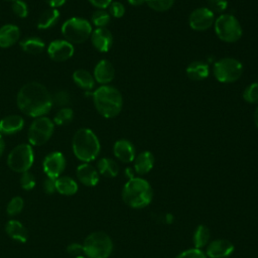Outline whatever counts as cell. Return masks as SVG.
Wrapping results in <instances>:
<instances>
[{"instance_id": "6da1fadb", "label": "cell", "mask_w": 258, "mask_h": 258, "mask_svg": "<svg viewBox=\"0 0 258 258\" xmlns=\"http://www.w3.org/2000/svg\"><path fill=\"white\" fill-rule=\"evenodd\" d=\"M16 103L24 115L33 118L45 116L53 106L51 94L38 82L23 85L17 93Z\"/></svg>"}, {"instance_id": "7a4b0ae2", "label": "cell", "mask_w": 258, "mask_h": 258, "mask_svg": "<svg viewBox=\"0 0 258 258\" xmlns=\"http://www.w3.org/2000/svg\"><path fill=\"white\" fill-rule=\"evenodd\" d=\"M93 102L98 113L104 118H114L122 110L123 98L118 89L109 85H102L93 94Z\"/></svg>"}, {"instance_id": "3957f363", "label": "cell", "mask_w": 258, "mask_h": 258, "mask_svg": "<svg viewBox=\"0 0 258 258\" xmlns=\"http://www.w3.org/2000/svg\"><path fill=\"white\" fill-rule=\"evenodd\" d=\"M153 197L150 183L142 177H132L127 180L122 188L123 202L133 209L147 207Z\"/></svg>"}, {"instance_id": "277c9868", "label": "cell", "mask_w": 258, "mask_h": 258, "mask_svg": "<svg viewBox=\"0 0 258 258\" xmlns=\"http://www.w3.org/2000/svg\"><path fill=\"white\" fill-rule=\"evenodd\" d=\"M72 147L75 156L87 163L96 159L101 150L99 138L89 128H81L76 131L73 136Z\"/></svg>"}, {"instance_id": "5b68a950", "label": "cell", "mask_w": 258, "mask_h": 258, "mask_svg": "<svg viewBox=\"0 0 258 258\" xmlns=\"http://www.w3.org/2000/svg\"><path fill=\"white\" fill-rule=\"evenodd\" d=\"M88 258H108L113 251L112 239L104 232L91 233L83 243Z\"/></svg>"}, {"instance_id": "8992f818", "label": "cell", "mask_w": 258, "mask_h": 258, "mask_svg": "<svg viewBox=\"0 0 258 258\" xmlns=\"http://www.w3.org/2000/svg\"><path fill=\"white\" fill-rule=\"evenodd\" d=\"M60 31L69 42L83 43L91 36L93 28L91 22L86 18L71 17L62 23Z\"/></svg>"}, {"instance_id": "52a82bcc", "label": "cell", "mask_w": 258, "mask_h": 258, "mask_svg": "<svg viewBox=\"0 0 258 258\" xmlns=\"http://www.w3.org/2000/svg\"><path fill=\"white\" fill-rule=\"evenodd\" d=\"M215 32L219 39L224 42L233 43L238 41L243 34L239 20L232 14H221L214 22Z\"/></svg>"}, {"instance_id": "ba28073f", "label": "cell", "mask_w": 258, "mask_h": 258, "mask_svg": "<svg viewBox=\"0 0 258 258\" xmlns=\"http://www.w3.org/2000/svg\"><path fill=\"white\" fill-rule=\"evenodd\" d=\"M213 73L216 80L223 84L238 81L243 74V64L234 57H223L214 63Z\"/></svg>"}, {"instance_id": "9c48e42d", "label": "cell", "mask_w": 258, "mask_h": 258, "mask_svg": "<svg viewBox=\"0 0 258 258\" xmlns=\"http://www.w3.org/2000/svg\"><path fill=\"white\" fill-rule=\"evenodd\" d=\"M54 126L53 121L48 117L41 116L34 118L27 131V139L29 144L34 146L45 144L52 136Z\"/></svg>"}, {"instance_id": "30bf717a", "label": "cell", "mask_w": 258, "mask_h": 258, "mask_svg": "<svg viewBox=\"0 0 258 258\" xmlns=\"http://www.w3.org/2000/svg\"><path fill=\"white\" fill-rule=\"evenodd\" d=\"M34 161V153L30 144L22 143L15 146L8 154L7 164L15 172L28 171Z\"/></svg>"}, {"instance_id": "8fae6325", "label": "cell", "mask_w": 258, "mask_h": 258, "mask_svg": "<svg viewBox=\"0 0 258 258\" xmlns=\"http://www.w3.org/2000/svg\"><path fill=\"white\" fill-rule=\"evenodd\" d=\"M215 22V13L208 7H199L195 9L189 17L188 24L196 31H204L209 29Z\"/></svg>"}, {"instance_id": "7c38bea8", "label": "cell", "mask_w": 258, "mask_h": 258, "mask_svg": "<svg viewBox=\"0 0 258 258\" xmlns=\"http://www.w3.org/2000/svg\"><path fill=\"white\" fill-rule=\"evenodd\" d=\"M46 51L52 60L61 62L70 59L74 55L75 47L73 43L66 39H55L48 44Z\"/></svg>"}, {"instance_id": "4fadbf2b", "label": "cell", "mask_w": 258, "mask_h": 258, "mask_svg": "<svg viewBox=\"0 0 258 258\" xmlns=\"http://www.w3.org/2000/svg\"><path fill=\"white\" fill-rule=\"evenodd\" d=\"M42 168L48 177L57 178L66 168V158L59 151L48 153L42 162Z\"/></svg>"}, {"instance_id": "5bb4252c", "label": "cell", "mask_w": 258, "mask_h": 258, "mask_svg": "<svg viewBox=\"0 0 258 258\" xmlns=\"http://www.w3.org/2000/svg\"><path fill=\"white\" fill-rule=\"evenodd\" d=\"M234 252V245L226 239H216L207 245L206 255L209 258H226Z\"/></svg>"}, {"instance_id": "9a60e30c", "label": "cell", "mask_w": 258, "mask_h": 258, "mask_svg": "<svg viewBox=\"0 0 258 258\" xmlns=\"http://www.w3.org/2000/svg\"><path fill=\"white\" fill-rule=\"evenodd\" d=\"M91 42L93 46L100 52H107L113 44V35L106 27H99L92 31Z\"/></svg>"}, {"instance_id": "2e32d148", "label": "cell", "mask_w": 258, "mask_h": 258, "mask_svg": "<svg viewBox=\"0 0 258 258\" xmlns=\"http://www.w3.org/2000/svg\"><path fill=\"white\" fill-rule=\"evenodd\" d=\"M93 77L95 81L101 85H108L115 77V69L113 63L108 59H101L94 69Z\"/></svg>"}, {"instance_id": "e0dca14e", "label": "cell", "mask_w": 258, "mask_h": 258, "mask_svg": "<svg viewBox=\"0 0 258 258\" xmlns=\"http://www.w3.org/2000/svg\"><path fill=\"white\" fill-rule=\"evenodd\" d=\"M113 152L117 159L122 162L130 163L135 159V147L127 139H119L114 143Z\"/></svg>"}, {"instance_id": "ac0fdd59", "label": "cell", "mask_w": 258, "mask_h": 258, "mask_svg": "<svg viewBox=\"0 0 258 258\" xmlns=\"http://www.w3.org/2000/svg\"><path fill=\"white\" fill-rule=\"evenodd\" d=\"M24 119L20 115H8L0 120V133L12 135L21 131L24 127Z\"/></svg>"}, {"instance_id": "d6986e66", "label": "cell", "mask_w": 258, "mask_h": 258, "mask_svg": "<svg viewBox=\"0 0 258 258\" xmlns=\"http://www.w3.org/2000/svg\"><path fill=\"white\" fill-rule=\"evenodd\" d=\"M78 179L87 186H95L99 182V172L91 164L84 162L77 167Z\"/></svg>"}, {"instance_id": "ffe728a7", "label": "cell", "mask_w": 258, "mask_h": 258, "mask_svg": "<svg viewBox=\"0 0 258 258\" xmlns=\"http://www.w3.org/2000/svg\"><path fill=\"white\" fill-rule=\"evenodd\" d=\"M20 37L19 27L15 24H4L0 27V47L7 48L16 43Z\"/></svg>"}, {"instance_id": "44dd1931", "label": "cell", "mask_w": 258, "mask_h": 258, "mask_svg": "<svg viewBox=\"0 0 258 258\" xmlns=\"http://www.w3.org/2000/svg\"><path fill=\"white\" fill-rule=\"evenodd\" d=\"M154 165V155L150 151H142L134 159V171L139 175L148 173Z\"/></svg>"}, {"instance_id": "7402d4cb", "label": "cell", "mask_w": 258, "mask_h": 258, "mask_svg": "<svg viewBox=\"0 0 258 258\" xmlns=\"http://www.w3.org/2000/svg\"><path fill=\"white\" fill-rule=\"evenodd\" d=\"M186 76L192 81H202L209 77V64L202 60H195L190 62L185 70Z\"/></svg>"}, {"instance_id": "603a6c76", "label": "cell", "mask_w": 258, "mask_h": 258, "mask_svg": "<svg viewBox=\"0 0 258 258\" xmlns=\"http://www.w3.org/2000/svg\"><path fill=\"white\" fill-rule=\"evenodd\" d=\"M6 234L13 240L25 243L27 241V231L17 220H10L5 226Z\"/></svg>"}, {"instance_id": "cb8c5ba5", "label": "cell", "mask_w": 258, "mask_h": 258, "mask_svg": "<svg viewBox=\"0 0 258 258\" xmlns=\"http://www.w3.org/2000/svg\"><path fill=\"white\" fill-rule=\"evenodd\" d=\"M73 80L79 88H81L85 91H91L95 87L96 81H95L93 75L84 69L76 70L73 73Z\"/></svg>"}, {"instance_id": "d4e9b609", "label": "cell", "mask_w": 258, "mask_h": 258, "mask_svg": "<svg viewBox=\"0 0 258 258\" xmlns=\"http://www.w3.org/2000/svg\"><path fill=\"white\" fill-rule=\"evenodd\" d=\"M59 11L56 8H49L44 10L36 23V26L38 29L41 30H45V29H49L52 26H54L56 24V22L59 19Z\"/></svg>"}, {"instance_id": "484cf974", "label": "cell", "mask_w": 258, "mask_h": 258, "mask_svg": "<svg viewBox=\"0 0 258 258\" xmlns=\"http://www.w3.org/2000/svg\"><path fill=\"white\" fill-rule=\"evenodd\" d=\"M21 49L29 54H39L45 49V43L42 39L36 36L26 37L19 43Z\"/></svg>"}, {"instance_id": "4316f807", "label": "cell", "mask_w": 258, "mask_h": 258, "mask_svg": "<svg viewBox=\"0 0 258 258\" xmlns=\"http://www.w3.org/2000/svg\"><path fill=\"white\" fill-rule=\"evenodd\" d=\"M55 188L60 195L73 196L78 191V184L70 176H59L55 178Z\"/></svg>"}, {"instance_id": "83f0119b", "label": "cell", "mask_w": 258, "mask_h": 258, "mask_svg": "<svg viewBox=\"0 0 258 258\" xmlns=\"http://www.w3.org/2000/svg\"><path fill=\"white\" fill-rule=\"evenodd\" d=\"M97 170L104 176L115 177L119 172V166L114 159L103 157L97 163Z\"/></svg>"}, {"instance_id": "f1b7e54d", "label": "cell", "mask_w": 258, "mask_h": 258, "mask_svg": "<svg viewBox=\"0 0 258 258\" xmlns=\"http://www.w3.org/2000/svg\"><path fill=\"white\" fill-rule=\"evenodd\" d=\"M210 238H211V233L209 228L204 225L198 226L197 229L195 230L194 237H192L195 248L203 249L204 247H207V245L210 242Z\"/></svg>"}, {"instance_id": "f546056e", "label": "cell", "mask_w": 258, "mask_h": 258, "mask_svg": "<svg viewBox=\"0 0 258 258\" xmlns=\"http://www.w3.org/2000/svg\"><path fill=\"white\" fill-rule=\"evenodd\" d=\"M74 119V111L70 107L60 108L54 115L52 121L54 125L57 126H64L70 124Z\"/></svg>"}, {"instance_id": "4dcf8cb0", "label": "cell", "mask_w": 258, "mask_h": 258, "mask_svg": "<svg viewBox=\"0 0 258 258\" xmlns=\"http://www.w3.org/2000/svg\"><path fill=\"white\" fill-rule=\"evenodd\" d=\"M91 21L97 28L106 27L111 21V15L105 9H98L92 14Z\"/></svg>"}, {"instance_id": "1f68e13d", "label": "cell", "mask_w": 258, "mask_h": 258, "mask_svg": "<svg viewBox=\"0 0 258 258\" xmlns=\"http://www.w3.org/2000/svg\"><path fill=\"white\" fill-rule=\"evenodd\" d=\"M51 97H52V104L56 105L60 108L69 107V105L72 102L71 94L67 90H59V91L55 92L53 95H51Z\"/></svg>"}, {"instance_id": "d6a6232c", "label": "cell", "mask_w": 258, "mask_h": 258, "mask_svg": "<svg viewBox=\"0 0 258 258\" xmlns=\"http://www.w3.org/2000/svg\"><path fill=\"white\" fill-rule=\"evenodd\" d=\"M145 3L154 11L164 12L173 6L174 0H145Z\"/></svg>"}, {"instance_id": "836d02e7", "label": "cell", "mask_w": 258, "mask_h": 258, "mask_svg": "<svg viewBox=\"0 0 258 258\" xmlns=\"http://www.w3.org/2000/svg\"><path fill=\"white\" fill-rule=\"evenodd\" d=\"M243 99L250 104H258V81L250 84L243 92Z\"/></svg>"}, {"instance_id": "e575fe53", "label": "cell", "mask_w": 258, "mask_h": 258, "mask_svg": "<svg viewBox=\"0 0 258 258\" xmlns=\"http://www.w3.org/2000/svg\"><path fill=\"white\" fill-rule=\"evenodd\" d=\"M24 207V202L21 197H14L7 205V214L9 216H16L18 215Z\"/></svg>"}, {"instance_id": "d590c367", "label": "cell", "mask_w": 258, "mask_h": 258, "mask_svg": "<svg viewBox=\"0 0 258 258\" xmlns=\"http://www.w3.org/2000/svg\"><path fill=\"white\" fill-rule=\"evenodd\" d=\"M13 13L19 18H25L28 15V7L27 4L22 0H14L11 5Z\"/></svg>"}, {"instance_id": "8d00e7d4", "label": "cell", "mask_w": 258, "mask_h": 258, "mask_svg": "<svg viewBox=\"0 0 258 258\" xmlns=\"http://www.w3.org/2000/svg\"><path fill=\"white\" fill-rule=\"evenodd\" d=\"M35 183H36L35 177H34V175L31 172L25 171V172L21 173L20 185H21V187L23 189L30 190V189H32L35 186Z\"/></svg>"}, {"instance_id": "74e56055", "label": "cell", "mask_w": 258, "mask_h": 258, "mask_svg": "<svg viewBox=\"0 0 258 258\" xmlns=\"http://www.w3.org/2000/svg\"><path fill=\"white\" fill-rule=\"evenodd\" d=\"M175 258H208V257L202 249H198L194 247L180 252Z\"/></svg>"}, {"instance_id": "f35d334b", "label": "cell", "mask_w": 258, "mask_h": 258, "mask_svg": "<svg viewBox=\"0 0 258 258\" xmlns=\"http://www.w3.org/2000/svg\"><path fill=\"white\" fill-rule=\"evenodd\" d=\"M208 4L214 13H223L228 7V0H208Z\"/></svg>"}, {"instance_id": "ab89813d", "label": "cell", "mask_w": 258, "mask_h": 258, "mask_svg": "<svg viewBox=\"0 0 258 258\" xmlns=\"http://www.w3.org/2000/svg\"><path fill=\"white\" fill-rule=\"evenodd\" d=\"M125 6L119 1H112L109 6V13L115 18H121L125 14Z\"/></svg>"}, {"instance_id": "60d3db41", "label": "cell", "mask_w": 258, "mask_h": 258, "mask_svg": "<svg viewBox=\"0 0 258 258\" xmlns=\"http://www.w3.org/2000/svg\"><path fill=\"white\" fill-rule=\"evenodd\" d=\"M43 189L48 195L53 194L56 190V188H55V178L47 176L43 181Z\"/></svg>"}, {"instance_id": "b9f144b4", "label": "cell", "mask_w": 258, "mask_h": 258, "mask_svg": "<svg viewBox=\"0 0 258 258\" xmlns=\"http://www.w3.org/2000/svg\"><path fill=\"white\" fill-rule=\"evenodd\" d=\"M68 252L73 255V256H80L82 253H84V249H83V245L79 244V243H72L68 246L67 248Z\"/></svg>"}, {"instance_id": "7bdbcfd3", "label": "cell", "mask_w": 258, "mask_h": 258, "mask_svg": "<svg viewBox=\"0 0 258 258\" xmlns=\"http://www.w3.org/2000/svg\"><path fill=\"white\" fill-rule=\"evenodd\" d=\"M93 6H95L98 9H105L110 6L112 3V0H88Z\"/></svg>"}, {"instance_id": "ee69618b", "label": "cell", "mask_w": 258, "mask_h": 258, "mask_svg": "<svg viewBox=\"0 0 258 258\" xmlns=\"http://www.w3.org/2000/svg\"><path fill=\"white\" fill-rule=\"evenodd\" d=\"M67 0H45V2L49 5L50 8H58L66 3Z\"/></svg>"}, {"instance_id": "f6af8a7d", "label": "cell", "mask_w": 258, "mask_h": 258, "mask_svg": "<svg viewBox=\"0 0 258 258\" xmlns=\"http://www.w3.org/2000/svg\"><path fill=\"white\" fill-rule=\"evenodd\" d=\"M127 1L132 6H140L145 3V0H127Z\"/></svg>"}, {"instance_id": "bcb514c9", "label": "cell", "mask_w": 258, "mask_h": 258, "mask_svg": "<svg viewBox=\"0 0 258 258\" xmlns=\"http://www.w3.org/2000/svg\"><path fill=\"white\" fill-rule=\"evenodd\" d=\"M4 150H5V141H4V139H3L2 134L0 133V157L2 156Z\"/></svg>"}, {"instance_id": "7dc6e473", "label": "cell", "mask_w": 258, "mask_h": 258, "mask_svg": "<svg viewBox=\"0 0 258 258\" xmlns=\"http://www.w3.org/2000/svg\"><path fill=\"white\" fill-rule=\"evenodd\" d=\"M125 174H126V176L128 177V179H130V178H132V177H135V176H134V171H133V169L130 168V167H128V168L125 169Z\"/></svg>"}, {"instance_id": "c3c4849f", "label": "cell", "mask_w": 258, "mask_h": 258, "mask_svg": "<svg viewBox=\"0 0 258 258\" xmlns=\"http://www.w3.org/2000/svg\"><path fill=\"white\" fill-rule=\"evenodd\" d=\"M254 122L256 127L258 128V107L255 109V112H254Z\"/></svg>"}, {"instance_id": "681fc988", "label": "cell", "mask_w": 258, "mask_h": 258, "mask_svg": "<svg viewBox=\"0 0 258 258\" xmlns=\"http://www.w3.org/2000/svg\"><path fill=\"white\" fill-rule=\"evenodd\" d=\"M74 258H85V257L82 256V255H80V256H76V257H74Z\"/></svg>"}, {"instance_id": "f907efd6", "label": "cell", "mask_w": 258, "mask_h": 258, "mask_svg": "<svg viewBox=\"0 0 258 258\" xmlns=\"http://www.w3.org/2000/svg\"><path fill=\"white\" fill-rule=\"evenodd\" d=\"M5 1H10V2H12V1H14V0H5Z\"/></svg>"}]
</instances>
